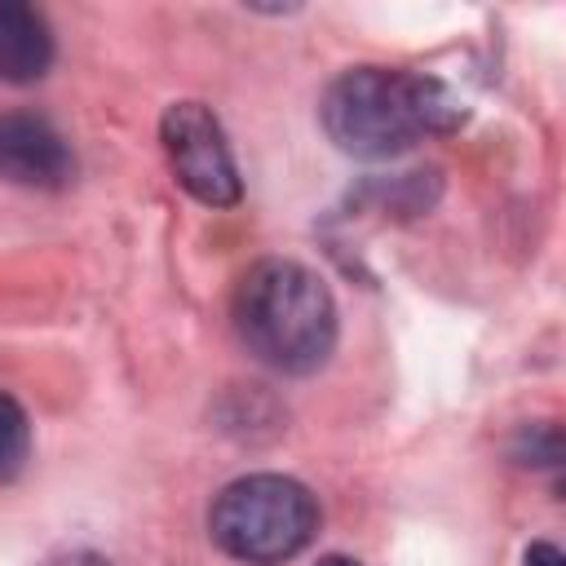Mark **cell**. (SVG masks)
Segmentation results:
<instances>
[{
  "mask_svg": "<svg viewBox=\"0 0 566 566\" xmlns=\"http://www.w3.org/2000/svg\"><path fill=\"white\" fill-rule=\"evenodd\" d=\"M318 566H358V562H354V557H340V553H332V557H323Z\"/></svg>",
  "mask_w": 566,
  "mask_h": 566,
  "instance_id": "30bf717a",
  "label": "cell"
},
{
  "mask_svg": "<svg viewBox=\"0 0 566 566\" xmlns=\"http://www.w3.org/2000/svg\"><path fill=\"white\" fill-rule=\"evenodd\" d=\"M31 455V420L13 394H0V482H13Z\"/></svg>",
  "mask_w": 566,
  "mask_h": 566,
  "instance_id": "52a82bcc",
  "label": "cell"
},
{
  "mask_svg": "<svg viewBox=\"0 0 566 566\" xmlns=\"http://www.w3.org/2000/svg\"><path fill=\"white\" fill-rule=\"evenodd\" d=\"M318 111L327 137L358 159H389L429 133L464 124V106L442 80L389 66H354L336 75Z\"/></svg>",
  "mask_w": 566,
  "mask_h": 566,
  "instance_id": "6da1fadb",
  "label": "cell"
},
{
  "mask_svg": "<svg viewBox=\"0 0 566 566\" xmlns=\"http://www.w3.org/2000/svg\"><path fill=\"white\" fill-rule=\"evenodd\" d=\"M234 327L265 367L305 376L336 345V301L327 283L287 256L256 261L234 287Z\"/></svg>",
  "mask_w": 566,
  "mask_h": 566,
  "instance_id": "7a4b0ae2",
  "label": "cell"
},
{
  "mask_svg": "<svg viewBox=\"0 0 566 566\" xmlns=\"http://www.w3.org/2000/svg\"><path fill=\"white\" fill-rule=\"evenodd\" d=\"M526 566H562V553H557V544H548V539L531 544V548H526Z\"/></svg>",
  "mask_w": 566,
  "mask_h": 566,
  "instance_id": "9c48e42d",
  "label": "cell"
},
{
  "mask_svg": "<svg viewBox=\"0 0 566 566\" xmlns=\"http://www.w3.org/2000/svg\"><path fill=\"white\" fill-rule=\"evenodd\" d=\"M318 531V500L283 473H248L221 486L208 509L212 544L248 566H279L296 557Z\"/></svg>",
  "mask_w": 566,
  "mask_h": 566,
  "instance_id": "3957f363",
  "label": "cell"
},
{
  "mask_svg": "<svg viewBox=\"0 0 566 566\" xmlns=\"http://www.w3.org/2000/svg\"><path fill=\"white\" fill-rule=\"evenodd\" d=\"M53 62L49 18L27 0H0V80L35 84Z\"/></svg>",
  "mask_w": 566,
  "mask_h": 566,
  "instance_id": "8992f818",
  "label": "cell"
},
{
  "mask_svg": "<svg viewBox=\"0 0 566 566\" xmlns=\"http://www.w3.org/2000/svg\"><path fill=\"white\" fill-rule=\"evenodd\" d=\"M0 177L31 190H62L75 177V155L49 119L9 111L0 115Z\"/></svg>",
  "mask_w": 566,
  "mask_h": 566,
  "instance_id": "5b68a950",
  "label": "cell"
},
{
  "mask_svg": "<svg viewBox=\"0 0 566 566\" xmlns=\"http://www.w3.org/2000/svg\"><path fill=\"white\" fill-rule=\"evenodd\" d=\"M40 566H111L102 553H93V548H66V553H53V557H44Z\"/></svg>",
  "mask_w": 566,
  "mask_h": 566,
  "instance_id": "ba28073f",
  "label": "cell"
},
{
  "mask_svg": "<svg viewBox=\"0 0 566 566\" xmlns=\"http://www.w3.org/2000/svg\"><path fill=\"white\" fill-rule=\"evenodd\" d=\"M159 137L168 150V164L177 181L208 208L239 203V168L230 155V142L217 124V115L203 102H172L159 119Z\"/></svg>",
  "mask_w": 566,
  "mask_h": 566,
  "instance_id": "277c9868",
  "label": "cell"
}]
</instances>
